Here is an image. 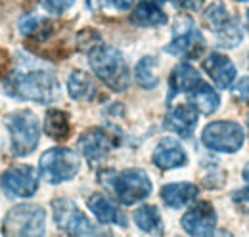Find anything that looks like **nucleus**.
Segmentation results:
<instances>
[{
  "label": "nucleus",
  "instance_id": "nucleus-32",
  "mask_svg": "<svg viewBox=\"0 0 249 237\" xmlns=\"http://www.w3.org/2000/svg\"><path fill=\"white\" fill-rule=\"evenodd\" d=\"M244 178H246V182L249 184V163L246 165V169H244Z\"/></svg>",
  "mask_w": 249,
  "mask_h": 237
},
{
  "label": "nucleus",
  "instance_id": "nucleus-11",
  "mask_svg": "<svg viewBox=\"0 0 249 237\" xmlns=\"http://www.w3.org/2000/svg\"><path fill=\"white\" fill-rule=\"evenodd\" d=\"M215 226H217V212L207 201H197L182 216V228L190 236H211L215 232Z\"/></svg>",
  "mask_w": 249,
  "mask_h": 237
},
{
  "label": "nucleus",
  "instance_id": "nucleus-14",
  "mask_svg": "<svg viewBox=\"0 0 249 237\" xmlns=\"http://www.w3.org/2000/svg\"><path fill=\"white\" fill-rule=\"evenodd\" d=\"M197 124V109L192 103H184V105H177L173 107L167 117H165V126L171 132H177L182 138H190L194 128Z\"/></svg>",
  "mask_w": 249,
  "mask_h": 237
},
{
  "label": "nucleus",
  "instance_id": "nucleus-21",
  "mask_svg": "<svg viewBox=\"0 0 249 237\" xmlns=\"http://www.w3.org/2000/svg\"><path fill=\"white\" fill-rule=\"evenodd\" d=\"M67 92L73 100H79V102H90L96 96V85L90 79L89 73L85 71H73L67 79Z\"/></svg>",
  "mask_w": 249,
  "mask_h": 237
},
{
  "label": "nucleus",
  "instance_id": "nucleus-26",
  "mask_svg": "<svg viewBox=\"0 0 249 237\" xmlns=\"http://www.w3.org/2000/svg\"><path fill=\"white\" fill-rule=\"evenodd\" d=\"M215 34H217V44L222 46V48H234V46H238L242 42V29H240L236 19H230Z\"/></svg>",
  "mask_w": 249,
  "mask_h": 237
},
{
  "label": "nucleus",
  "instance_id": "nucleus-16",
  "mask_svg": "<svg viewBox=\"0 0 249 237\" xmlns=\"http://www.w3.org/2000/svg\"><path fill=\"white\" fill-rule=\"evenodd\" d=\"M89 208L96 216L98 222L102 224H117V226H126V216L121 212V208L117 207L109 197L102 195V193H94L89 199Z\"/></svg>",
  "mask_w": 249,
  "mask_h": 237
},
{
  "label": "nucleus",
  "instance_id": "nucleus-8",
  "mask_svg": "<svg viewBox=\"0 0 249 237\" xmlns=\"http://www.w3.org/2000/svg\"><path fill=\"white\" fill-rule=\"evenodd\" d=\"M52 214L58 224V228L71 234V236H96L100 234L98 228L81 212L71 199H54L52 201Z\"/></svg>",
  "mask_w": 249,
  "mask_h": 237
},
{
  "label": "nucleus",
  "instance_id": "nucleus-10",
  "mask_svg": "<svg viewBox=\"0 0 249 237\" xmlns=\"http://www.w3.org/2000/svg\"><path fill=\"white\" fill-rule=\"evenodd\" d=\"M0 187L4 189V193L8 197H16V199H27L36 193L38 189V178L35 169L29 165L23 167H14L10 170H6L0 178Z\"/></svg>",
  "mask_w": 249,
  "mask_h": 237
},
{
  "label": "nucleus",
  "instance_id": "nucleus-17",
  "mask_svg": "<svg viewBox=\"0 0 249 237\" xmlns=\"http://www.w3.org/2000/svg\"><path fill=\"white\" fill-rule=\"evenodd\" d=\"M163 0H142L130 14V21L138 27H161L167 23V14L161 10Z\"/></svg>",
  "mask_w": 249,
  "mask_h": 237
},
{
  "label": "nucleus",
  "instance_id": "nucleus-19",
  "mask_svg": "<svg viewBox=\"0 0 249 237\" xmlns=\"http://www.w3.org/2000/svg\"><path fill=\"white\" fill-rule=\"evenodd\" d=\"M197 83H201V77H199V73H197L192 65H188V63L177 65V67L173 69L171 77H169V98H167V100L171 102L175 96H178V94H182V92L188 94Z\"/></svg>",
  "mask_w": 249,
  "mask_h": 237
},
{
  "label": "nucleus",
  "instance_id": "nucleus-7",
  "mask_svg": "<svg viewBox=\"0 0 249 237\" xmlns=\"http://www.w3.org/2000/svg\"><path fill=\"white\" fill-rule=\"evenodd\" d=\"M109 186L123 205H134L152 193V180L140 169H126L123 172H113Z\"/></svg>",
  "mask_w": 249,
  "mask_h": 237
},
{
  "label": "nucleus",
  "instance_id": "nucleus-31",
  "mask_svg": "<svg viewBox=\"0 0 249 237\" xmlns=\"http://www.w3.org/2000/svg\"><path fill=\"white\" fill-rule=\"evenodd\" d=\"M117 10H128L132 4H134V0H109Z\"/></svg>",
  "mask_w": 249,
  "mask_h": 237
},
{
  "label": "nucleus",
  "instance_id": "nucleus-23",
  "mask_svg": "<svg viewBox=\"0 0 249 237\" xmlns=\"http://www.w3.org/2000/svg\"><path fill=\"white\" fill-rule=\"evenodd\" d=\"M134 222L136 226L146 232V234H161L163 232V220L157 207L154 205H142L140 208H136L134 212Z\"/></svg>",
  "mask_w": 249,
  "mask_h": 237
},
{
  "label": "nucleus",
  "instance_id": "nucleus-30",
  "mask_svg": "<svg viewBox=\"0 0 249 237\" xmlns=\"http://www.w3.org/2000/svg\"><path fill=\"white\" fill-rule=\"evenodd\" d=\"M177 4H178L180 8H184V10L196 12V10H199V8L203 6V0H177Z\"/></svg>",
  "mask_w": 249,
  "mask_h": 237
},
{
  "label": "nucleus",
  "instance_id": "nucleus-3",
  "mask_svg": "<svg viewBox=\"0 0 249 237\" xmlns=\"http://www.w3.org/2000/svg\"><path fill=\"white\" fill-rule=\"evenodd\" d=\"M6 126L12 140V153L16 157L31 155L40 140V126L35 113L27 109L14 111L6 117Z\"/></svg>",
  "mask_w": 249,
  "mask_h": 237
},
{
  "label": "nucleus",
  "instance_id": "nucleus-34",
  "mask_svg": "<svg viewBox=\"0 0 249 237\" xmlns=\"http://www.w3.org/2000/svg\"><path fill=\"white\" fill-rule=\"evenodd\" d=\"M238 2H248V0H238Z\"/></svg>",
  "mask_w": 249,
  "mask_h": 237
},
{
  "label": "nucleus",
  "instance_id": "nucleus-20",
  "mask_svg": "<svg viewBox=\"0 0 249 237\" xmlns=\"http://www.w3.org/2000/svg\"><path fill=\"white\" fill-rule=\"evenodd\" d=\"M188 100L197 109V113H203V115H213L218 109V105H220L218 94L209 85H205L203 81L197 83L194 88L188 92Z\"/></svg>",
  "mask_w": 249,
  "mask_h": 237
},
{
  "label": "nucleus",
  "instance_id": "nucleus-1",
  "mask_svg": "<svg viewBox=\"0 0 249 237\" xmlns=\"http://www.w3.org/2000/svg\"><path fill=\"white\" fill-rule=\"evenodd\" d=\"M4 90L18 100L36 103H52L60 98L58 77L48 69L12 71L4 83Z\"/></svg>",
  "mask_w": 249,
  "mask_h": 237
},
{
  "label": "nucleus",
  "instance_id": "nucleus-35",
  "mask_svg": "<svg viewBox=\"0 0 249 237\" xmlns=\"http://www.w3.org/2000/svg\"><path fill=\"white\" fill-rule=\"evenodd\" d=\"M248 130H249V118H248Z\"/></svg>",
  "mask_w": 249,
  "mask_h": 237
},
{
  "label": "nucleus",
  "instance_id": "nucleus-15",
  "mask_svg": "<svg viewBox=\"0 0 249 237\" xmlns=\"http://www.w3.org/2000/svg\"><path fill=\"white\" fill-rule=\"evenodd\" d=\"M203 69L207 71V75L213 79V83L220 88H230L234 79H236V67L230 59L218 52L209 54L203 61Z\"/></svg>",
  "mask_w": 249,
  "mask_h": 237
},
{
  "label": "nucleus",
  "instance_id": "nucleus-6",
  "mask_svg": "<svg viewBox=\"0 0 249 237\" xmlns=\"http://www.w3.org/2000/svg\"><path fill=\"white\" fill-rule=\"evenodd\" d=\"M244 128L234 120H215L209 122L201 132L203 146L220 153H236L244 146Z\"/></svg>",
  "mask_w": 249,
  "mask_h": 237
},
{
  "label": "nucleus",
  "instance_id": "nucleus-25",
  "mask_svg": "<svg viewBox=\"0 0 249 237\" xmlns=\"http://www.w3.org/2000/svg\"><path fill=\"white\" fill-rule=\"evenodd\" d=\"M230 19H232V17H230V14H228V10H226V6H224L222 2H213V4L205 10V14H203L205 25L213 31V33H217V31L222 29Z\"/></svg>",
  "mask_w": 249,
  "mask_h": 237
},
{
  "label": "nucleus",
  "instance_id": "nucleus-18",
  "mask_svg": "<svg viewBox=\"0 0 249 237\" xmlns=\"http://www.w3.org/2000/svg\"><path fill=\"white\" fill-rule=\"evenodd\" d=\"M197 197V186L190 182H177V184H167L161 187V199L169 208L186 207Z\"/></svg>",
  "mask_w": 249,
  "mask_h": 237
},
{
  "label": "nucleus",
  "instance_id": "nucleus-27",
  "mask_svg": "<svg viewBox=\"0 0 249 237\" xmlns=\"http://www.w3.org/2000/svg\"><path fill=\"white\" fill-rule=\"evenodd\" d=\"M232 203L236 205V208L244 214H249V187L244 189H236L232 193Z\"/></svg>",
  "mask_w": 249,
  "mask_h": 237
},
{
  "label": "nucleus",
  "instance_id": "nucleus-12",
  "mask_svg": "<svg viewBox=\"0 0 249 237\" xmlns=\"http://www.w3.org/2000/svg\"><path fill=\"white\" fill-rule=\"evenodd\" d=\"M115 146L113 138L102 130V128H92V130H87L79 142H77V148L83 153V157L89 161V163H98L102 161L111 149Z\"/></svg>",
  "mask_w": 249,
  "mask_h": 237
},
{
  "label": "nucleus",
  "instance_id": "nucleus-5",
  "mask_svg": "<svg viewBox=\"0 0 249 237\" xmlns=\"http://www.w3.org/2000/svg\"><path fill=\"white\" fill-rule=\"evenodd\" d=\"M81 169L79 157L75 155V151L67 148H52L46 153H42L40 163H38V170L40 176L44 178L48 184H62L71 178L77 176Z\"/></svg>",
  "mask_w": 249,
  "mask_h": 237
},
{
  "label": "nucleus",
  "instance_id": "nucleus-4",
  "mask_svg": "<svg viewBox=\"0 0 249 237\" xmlns=\"http://www.w3.org/2000/svg\"><path fill=\"white\" fill-rule=\"evenodd\" d=\"M46 212L40 205H18L4 216L2 234L6 236H44Z\"/></svg>",
  "mask_w": 249,
  "mask_h": 237
},
{
  "label": "nucleus",
  "instance_id": "nucleus-29",
  "mask_svg": "<svg viewBox=\"0 0 249 237\" xmlns=\"http://www.w3.org/2000/svg\"><path fill=\"white\" fill-rule=\"evenodd\" d=\"M234 92H236V96H238V98L248 100V102H249V77H244V79H242V81L236 85Z\"/></svg>",
  "mask_w": 249,
  "mask_h": 237
},
{
  "label": "nucleus",
  "instance_id": "nucleus-24",
  "mask_svg": "<svg viewBox=\"0 0 249 237\" xmlns=\"http://www.w3.org/2000/svg\"><path fill=\"white\" fill-rule=\"evenodd\" d=\"M134 77H136V83L142 86V88H156L159 85V75H157V58L154 56H144L136 63V69H134Z\"/></svg>",
  "mask_w": 249,
  "mask_h": 237
},
{
  "label": "nucleus",
  "instance_id": "nucleus-13",
  "mask_svg": "<svg viewBox=\"0 0 249 237\" xmlns=\"http://www.w3.org/2000/svg\"><path fill=\"white\" fill-rule=\"evenodd\" d=\"M152 161L157 169L161 170H171V169H178L184 167L188 163L186 151L182 149V146L173 140V138H165L157 144L156 151L152 155Z\"/></svg>",
  "mask_w": 249,
  "mask_h": 237
},
{
  "label": "nucleus",
  "instance_id": "nucleus-33",
  "mask_svg": "<svg viewBox=\"0 0 249 237\" xmlns=\"http://www.w3.org/2000/svg\"><path fill=\"white\" fill-rule=\"evenodd\" d=\"M246 25H248V31H249V10H248V14H246Z\"/></svg>",
  "mask_w": 249,
  "mask_h": 237
},
{
  "label": "nucleus",
  "instance_id": "nucleus-9",
  "mask_svg": "<svg viewBox=\"0 0 249 237\" xmlns=\"http://www.w3.org/2000/svg\"><path fill=\"white\" fill-rule=\"evenodd\" d=\"M203 46H205L203 36L194 27V21L190 17H178L173 33V40L171 44L165 46V52L180 58H197L203 52Z\"/></svg>",
  "mask_w": 249,
  "mask_h": 237
},
{
  "label": "nucleus",
  "instance_id": "nucleus-28",
  "mask_svg": "<svg viewBox=\"0 0 249 237\" xmlns=\"http://www.w3.org/2000/svg\"><path fill=\"white\" fill-rule=\"evenodd\" d=\"M75 0H42V6L52 14H63L73 6Z\"/></svg>",
  "mask_w": 249,
  "mask_h": 237
},
{
  "label": "nucleus",
  "instance_id": "nucleus-2",
  "mask_svg": "<svg viewBox=\"0 0 249 237\" xmlns=\"http://www.w3.org/2000/svg\"><path fill=\"white\" fill-rule=\"evenodd\" d=\"M89 63L94 75L111 90L121 92L128 86V67L124 63L123 54L113 46H94L89 54Z\"/></svg>",
  "mask_w": 249,
  "mask_h": 237
},
{
  "label": "nucleus",
  "instance_id": "nucleus-22",
  "mask_svg": "<svg viewBox=\"0 0 249 237\" xmlns=\"http://www.w3.org/2000/svg\"><path fill=\"white\" fill-rule=\"evenodd\" d=\"M69 115L62 109H50L44 117V132L54 140H65L69 136Z\"/></svg>",
  "mask_w": 249,
  "mask_h": 237
}]
</instances>
